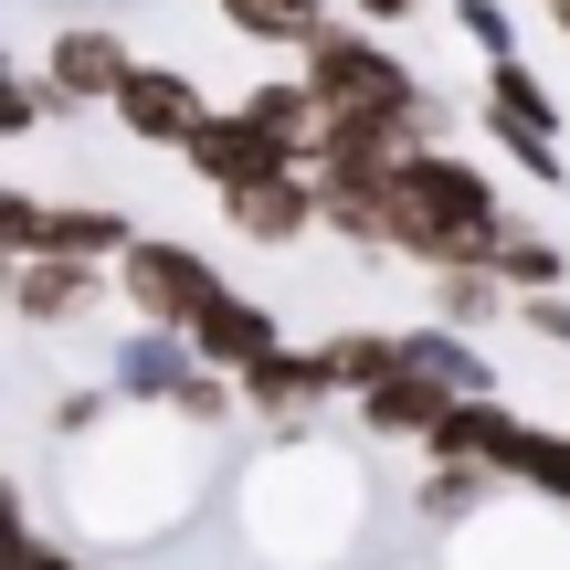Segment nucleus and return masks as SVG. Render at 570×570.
<instances>
[{
  "mask_svg": "<svg viewBox=\"0 0 570 570\" xmlns=\"http://www.w3.org/2000/svg\"><path fill=\"white\" fill-rule=\"evenodd\" d=\"M223 296H233V285L212 275L202 254H180V244H127V306H138L148 327H202Z\"/></svg>",
  "mask_w": 570,
  "mask_h": 570,
  "instance_id": "obj_2",
  "label": "nucleus"
},
{
  "mask_svg": "<svg viewBox=\"0 0 570 570\" xmlns=\"http://www.w3.org/2000/svg\"><path fill=\"white\" fill-rule=\"evenodd\" d=\"M117 117H127V138H148V148H202V127H212V106H202V85L190 75H169V63H138L127 75V96H117Z\"/></svg>",
  "mask_w": 570,
  "mask_h": 570,
  "instance_id": "obj_3",
  "label": "nucleus"
},
{
  "mask_svg": "<svg viewBox=\"0 0 570 570\" xmlns=\"http://www.w3.org/2000/svg\"><path fill=\"white\" fill-rule=\"evenodd\" d=\"M497 117H518V127H539V138H550V127H560V106L539 96V75H529V63H497Z\"/></svg>",
  "mask_w": 570,
  "mask_h": 570,
  "instance_id": "obj_8",
  "label": "nucleus"
},
{
  "mask_svg": "<svg viewBox=\"0 0 570 570\" xmlns=\"http://www.w3.org/2000/svg\"><path fill=\"white\" fill-rule=\"evenodd\" d=\"M444 317H454V327H487V317H497V285H487V275H454V285H444Z\"/></svg>",
  "mask_w": 570,
  "mask_h": 570,
  "instance_id": "obj_10",
  "label": "nucleus"
},
{
  "mask_svg": "<svg viewBox=\"0 0 570 570\" xmlns=\"http://www.w3.org/2000/svg\"><path fill=\"white\" fill-rule=\"evenodd\" d=\"M190 348L223 360V370H265V360H275V317H265V306H244V296H223L202 327H190Z\"/></svg>",
  "mask_w": 570,
  "mask_h": 570,
  "instance_id": "obj_5",
  "label": "nucleus"
},
{
  "mask_svg": "<svg viewBox=\"0 0 570 570\" xmlns=\"http://www.w3.org/2000/svg\"><path fill=\"white\" fill-rule=\"evenodd\" d=\"M75 296H96V285H85V265H63V254H32V265H21V317H75Z\"/></svg>",
  "mask_w": 570,
  "mask_h": 570,
  "instance_id": "obj_6",
  "label": "nucleus"
},
{
  "mask_svg": "<svg viewBox=\"0 0 570 570\" xmlns=\"http://www.w3.org/2000/svg\"><path fill=\"white\" fill-rule=\"evenodd\" d=\"M306 96H317V117H412V127H433L423 96H412V75L360 32H317L306 42Z\"/></svg>",
  "mask_w": 570,
  "mask_h": 570,
  "instance_id": "obj_1",
  "label": "nucleus"
},
{
  "mask_svg": "<svg viewBox=\"0 0 570 570\" xmlns=\"http://www.w3.org/2000/svg\"><path fill=\"white\" fill-rule=\"evenodd\" d=\"M42 75H53V96H106V106H117L138 63H127V42H117V32H63Z\"/></svg>",
  "mask_w": 570,
  "mask_h": 570,
  "instance_id": "obj_4",
  "label": "nucleus"
},
{
  "mask_svg": "<svg viewBox=\"0 0 570 570\" xmlns=\"http://www.w3.org/2000/svg\"><path fill=\"white\" fill-rule=\"evenodd\" d=\"M11 570H85V560H63V550H42V539H21V560Z\"/></svg>",
  "mask_w": 570,
  "mask_h": 570,
  "instance_id": "obj_12",
  "label": "nucleus"
},
{
  "mask_svg": "<svg viewBox=\"0 0 570 570\" xmlns=\"http://www.w3.org/2000/svg\"><path fill=\"white\" fill-rule=\"evenodd\" d=\"M465 32L487 42L497 63H518V32H508V11H497V0H465Z\"/></svg>",
  "mask_w": 570,
  "mask_h": 570,
  "instance_id": "obj_11",
  "label": "nucleus"
},
{
  "mask_svg": "<svg viewBox=\"0 0 570 570\" xmlns=\"http://www.w3.org/2000/svg\"><path fill=\"white\" fill-rule=\"evenodd\" d=\"M518 475H529V487H550V497H570V433H539Z\"/></svg>",
  "mask_w": 570,
  "mask_h": 570,
  "instance_id": "obj_9",
  "label": "nucleus"
},
{
  "mask_svg": "<svg viewBox=\"0 0 570 570\" xmlns=\"http://www.w3.org/2000/svg\"><path fill=\"white\" fill-rule=\"evenodd\" d=\"M360 11H370V21H402V11H423V0H360Z\"/></svg>",
  "mask_w": 570,
  "mask_h": 570,
  "instance_id": "obj_13",
  "label": "nucleus"
},
{
  "mask_svg": "<svg viewBox=\"0 0 570 570\" xmlns=\"http://www.w3.org/2000/svg\"><path fill=\"white\" fill-rule=\"evenodd\" d=\"M550 11H560V32H570V0H550Z\"/></svg>",
  "mask_w": 570,
  "mask_h": 570,
  "instance_id": "obj_14",
  "label": "nucleus"
},
{
  "mask_svg": "<svg viewBox=\"0 0 570 570\" xmlns=\"http://www.w3.org/2000/svg\"><path fill=\"white\" fill-rule=\"evenodd\" d=\"M254 42H317V0H223Z\"/></svg>",
  "mask_w": 570,
  "mask_h": 570,
  "instance_id": "obj_7",
  "label": "nucleus"
}]
</instances>
